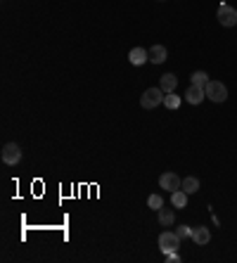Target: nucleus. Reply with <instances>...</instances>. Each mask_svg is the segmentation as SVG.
<instances>
[{
  "label": "nucleus",
  "instance_id": "nucleus-1",
  "mask_svg": "<svg viewBox=\"0 0 237 263\" xmlns=\"http://www.w3.org/2000/svg\"><path fill=\"white\" fill-rule=\"evenodd\" d=\"M164 95L166 92L161 90V88H147L143 92V97H140V105L145 107V109H154V107H159L164 102Z\"/></svg>",
  "mask_w": 237,
  "mask_h": 263
},
{
  "label": "nucleus",
  "instance_id": "nucleus-2",
  "mask_svg": "<svg viewBox=\"0 0 237 263\" xmlns=\"http://www.w3.org/2000/svg\"><path fill=\"white\" fill-rule=\"evenodd\" d=\"M204 90H207V97L213 100V102H225V100H228V88H225L221 81H209Z\"/></svg>",
  "mask_w": 237,
  "mask_h": 263
},
{
  "label": "nucleus",
  "instance_id": "nucleus-3",
  "mask_svg": "<svg viewBox=\"0 0 237 263\" xmlns=\"http://www.w3.org/2000/svg\"><path fill=\"white\" fill-rule=\"evenodd\" d=\"M159 249L164 254H171V251H178L180 249V237L176 233H161L159 235Z\"/></svg>",
  "mask_w": 237,
  "mask_h": 263
},
{
  "label": "nucleus",
  "instance_id": "nucleus-4",
  "mask_svg": "<svg viewBox=\"0 0 237 263\" xmlns=\"http://www.w3.org/2000/svg\"><path fill=\"white\" fill-rule=\"evenodd\" d=\"M2 161H5L7 166L19 164V161H22V147L17 145V143H7V145L2 147Z\"/></svg>",
  "mask_w": 237,
  "mask_h": 263
},
{
  "label": "nucleus",
  "instance_id": "nucleus-5",
  "mask_svg": "<svg viewBox=\"0 0 237 263\" xmlns=\"http://www.w3.org/2000/svg\"><path fill=\"white\" fill-rule=\"evenodd\" d=\"M218 22H221L223 27H235L237 24V10L223 2V5L218 7Z\"/></svg>",
  "mask_w": 237,
  "mask_h": 263
},
{
  "label": "nucleus",
  "instance_id": "nucleus-6",
  "mask_svg": "<svg viewBox=\"0 0 237 263\" xmlns=\"http://www.w3.org/2000/svg\"><path fill=\"white\" fill-rule=\"evenodd\" d=\"M159 185H161V190H169V192H176V190H180V185L183 180L176 175V173H164L161 178H159Z\"/></svg>",
  "mask_w": 237,
  "mask_h": 263
},
{
  "label": "nucleus",
  "instance_id": "nucleus-7",
  "mask_svg": "<svg viewBox=\"0 0 237 263\" xmlns=\"http://www.w3.org/2000/svg\"><path fill=\"white\" fill-rule=\"evenodd\" d=\"M204 97H207V90H204L202 86H190L187 92H185V100H187L190 105H199Z\"/></svg>",
  "mask_w": 237,
  "mask_h": 263
},
{
  "label": "nucleus",
  "instance_id": "nucleus-8",
  "mask_svg": "<svg viewBox=\"0 0 237 263\" xmlns=\"http://www.w3.org/2000/svg\"><path fill=\"white\" fill-rule=\"evenodd\" d=\"M147 53H149V62H152V64H161V62L169 57V50H166L164 45H152Z\"/></svg>",
  "mask_w": 237,
  "mask_h": 263
},
{
  "label": "nucleus",
  "instance_id": "nucleus-9",
  "mask_svg": "<svg viewBox=\"0 0 237 263\" xmlns=\"http://www.w3.org/2000/svg\"><path fill=\"white\" fill-rule=\"evenodd\" d=\"M128 59H131L133 66H140V64H145L147 59H149V53H147L145 48H133L131 55H128Z\"/></svg>",
  "mask_w": 237,
  "mask_h": 263
},
{
  "label": "nucleus",
  "instance_id": "nucleus-10",
  "mask_svg": "<svg viewBox=\"0 0 237 263\" xmlns=\"http://www.w3.org/2000/svg\"><path fill=\"white\" fill-rule=\"evenodd\" d=\"M159 88L164 92H173L178 88V79H176V74H164L161 79H159Z\"/></svg>",
  "mask_w": 237,
  "mask_h": 263
},
{
  "label": "nucleus",
  "instance_id": "nucleus-11",
  "mask_svg": "<svg viewBox=\"0 0 237 263\" xmlns=\"http://www.w3.org/2000/svg\"><path fill=\"white\" fill-rule=\"evenodd\" d=\"M192 239L197 242L199 247H204V244H209V239H211V233H209V228H192Z\"/></svg>",
  "mask_w": 237,
  "mask_h": 263
},
{
  "label": "nucleus",
  "instance_id": "nucleus-12",
  "mask_svg": "<svg viewBox=\"0 0 237 263\" xmlns=\"http://www.w3.org/2000/svg\"><path fill=\"white\" fill-rule=\"evenodd\" d=\"M187 192L185 190H176V192H171V204L176 206V209H185L187 206Z\"/></svg>",
  "mask_w": 237,
  "mask_h": 263
},
{
  "label": "nucleus",
  "instance_id": "nucleus-13",
  "mask_svg": "<svg viewBox=\"0 0 237 263\" xmlns=\"http://www.w3.org/2000/svg\"><path fill=\"white\" fill-rule=\"evenodd\" d=\"M180 190H185L187 195H195L199 190V180L197 178H183V185H180Z\"/></svg>",
  "mask_w": 237,
  "mask_h": 263
},
{
  "label": "nucleus",
  "instance_id": "nucleus-14",
  "mask_svg": "<svg viewBox=\"0 0 237 263\" xmlns=\"http://www.w3.org/2000/svg\"><path fill=\"white\" fill-rule=\"evenodd\" d=\"M173 218H176V216H173L171 209H164V206L159 209V223H161V225H166V228H169V225H173Z\"/></svg>",
  "mask_w": 237,
  "mask_h": 263
},
{
  "label": "nucleus",
  "instance_id": "nucleus-15",
  "mask_svg": "<svg viewBox=\"0 0 237 263\" xmlns=\"http://www.w3.org/2000/svg\"><path fill=\"white\" fill-rule=\"evenodd\" d=\"M190 79H192V86H202V88H207V83H209V76L204 71H195Z\"/></svg>",
  "mask_w": 237,
  "mask_h": 263
},
{
  "label": "nucleus",
  "instance_id": "nucleus-16",
  "mask_svg": "<svg viewBox=\"0 0 237 263\" xmlns=\"http://www.w3.org/2000/svg\"><path fill=\"white\" fill-rule=\"evenodd\" d=\"M164 105L169 107V109H178V107H180V97L173 95V92H166V95H164Z\"/></svg>",
  "mask_w": 237,
  "mask_h": 263
},
{
  "label": "nucleus",
  "instance_id": "nucleus-17",
  "mask_svg": "<svg viewBox=\"0 0 237 263\" xmlns=\"http://www.w3.org/2000/svg\"><path fill=\"white\" fill-rule=\"evenodd\" d=\"M147 204H149V209L159 211L161 206H164V199H161V195H149V199H147Z\"/></svg>",
  "mask_w": 237,
  "mask_h": 263
},
{
  "label": "nucleus",
  "instance_id": "nucleus-18",
  "mask_svg": "<svg viewBox=\"0 0 237 263\" xmlns=\"http://www.w3.org/2000/svg\"><path fill=\"white\" fill-rule=\"evenodd\" d=\"M176 235L180 237V239H185V237H192V228H187V225H180V228L176 230Z\"/></svg>",
  "mask_w": 237,
  "mask_h": 263
},
{
  "label": "nucleus",
  "instance_id": "nucleus-19",
  "mask_svg": "<svg viewBox=\"0 0 237 263\" xmlns=\"http://www.w3.org/2000/svg\"><path fill=\"white\" fill-rule=\"evenodd\" d=\"M164 256H166V261H169V263H178V261H180L178 251H171V254H164Z\"/></svg>",
  "mask_w": 237,
  "mask_h": 263
}]
</instances>
